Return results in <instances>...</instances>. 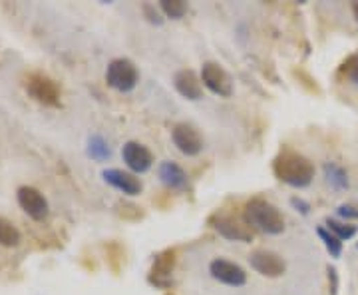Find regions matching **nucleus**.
Listing matches in <instances>:
<instances>
[{"label": "nucleus", "instance_id": "nucleus-24", "mask_svg": "<svg viewBox=\"0 0 358 295\" xmlns=\"http://www.w3.org/2000/svg\"><path fill=\"white\" fill-rule=\"evenodd\" d=\"M338 216L343 219H358V207L352 204H343L338 207Z\"/></svg>", "mask_w": 358, "mask_h": 295}, {"label": "nucleus", "instance_id": "nucleus-1", "mask_svg": "<svg viewBox=\"0 0 358 295\" xmlns=\"http://www.w3.org/2000/svg\"><path fill=\"white\" fill-rule=\"evenodd\" d=\"M273 174L277 180L291 188H307L315 178V166L303 154L291 148H281L273 160Z\"/></svg>", "mask_w": 358, "mask_h": 295}, {"label": "nucleus", "instance_id": "nucleus-17", "mask_svg": "<svg viewBox=\"0 0 358 295\" xmlns=\"http://www.w3.org/2000/svg\"><path fill=\"white\" fill-rule=\"evenodd\" d=\"M20 244V231L16 230L13 221L0 218V245L4 247H16Z\"/></svg>", "mask_w": 358, "mask_h": 295}, {"label": "nucleus", "instance_id": "nucleus-10", "mask_svg": "<svg viewBox=\"0 0 358 295\" xmlns=\"http://www.w3.org/2000/svg\"><path fill=\"white\" fill-rule=\"evenodd\" d=\"M16 200H18V205L24 210L26 214L32 219H36V221H40V219H44L48 216V202H46L44 193L38 192V190L32 188V186H22V188H18Z\"/></svg>", "mask_w": 358, "mask_h": 295}, {"label": "nucleus", "instance_id": "nucleus-11", "mask_svg": "<svg viewBox=\"0 0 358 295\" xmlns=\"http://www.w3.org/2000/svg\"><path fill=\"white\" fill-rule=\"evenodd\" d=\"M122 158L131 174H145L154 164V154L140 142H126L122 148Z\"/></svg>", "mask_w": 358, "mask_h": 295}, {"label": "nucleus", "instance_id": "nucleus-22", "mask_svg": "<svg viewBox=\"0 0 358 295\" xmlns=\"http://www.w3.org/2000/svg\"><path fill=\"white\" fill-rule=\"evenodd\" d=\"M341 74L358 86V54H350L341 66Z\"/></svg>", "mask_w": 358, "mask_h": 295}, {"label": "nucleus", "instance_id": "nucleus-9", "mask_svg": "<svg viewBox=\"0 0 358 295\" xmlns=\"http://www.w3.org/2000/svg\"><path fill=\"white\" fill-rule=\"evenodd\" d=\"M249 263H251V268L257 273H261L263 277H271V280L281 277L285 270H287L285 259L279 254L268 252V249H257V252H253L249 256Z\"/></svg>", "mask_w": 358, "mask_h": 295}, {"label": "nucleus", "instance_id": "nucleus-18", "mask_svg": "<svg viewBox=\"0 0 358 295\" xmlns=\"http://www.w3.org/2000/svg\"><path fill=\"white\" fill-rule=\"evenodd\" d=\"M324 176H327V181L333 186L334 190H346L348 188V176L346 172L341 166L336 164H324Z\"/></svg>", "mask_w": 358, "mask_h": 295}, {"label": "nucleus", "instance_id": "nucleus-15", "mask_svg": "<svg viewBox=\"0 0 358 295\" xmlns=\"http://www.w3.org/2000/svg\"><path fill=\"white\" fill-rule=\"evenodd\" d=\"M159 180L164 186H167L169 190H185L187 188V174L183 172V167L178 166L176 162H162L157 167Z\"/></svg>", "mask_w": 358, "mask_h": 295}, {"label": "nucleus", "instance_id": "nucleus-5", "mask_svg": "<svg viewBox=\"0 0 358 295\" xmlns=\"http://www.w3.org/2000/svg\"><path fill=\"white\" fill-rule=\"evenodd\" d=\"M171 140H173L176 148H178L181 154L189 156V158L201 154V150H203L205 146L203 136L199 134V130L192 126V124H185V122L173 126V130H171Z\"/></svg>", "mask_w": 358, "mask_h": 295}, {"label": "nucleus", "instance_id": "nucleus-2", "mask_svg": "<svg viewBox=\"0 0 358 295\" xmlns=\"http://www.w3.org/2000/svg\"><path fill=\"white\" fill-rule=\"evenodd\" d=\"M243 221L251 230L261 231L265 235H279L285 231V218L277 205L265 198H253L243 207Z\"/></svg>", "mask_w": 358, "mask_h": 295}, {"label": "nucleus", "instance_id": "nucleus-7", "mask_svg": "<svg viewBox=\"0 0 358 295\" xmlns=\"http://www.w3.org/2000/svg\"><path fill=\"white\" fill-rule=\"evenodd\" d=\"M209 273L215 282L229 285V287H241L247 283V273L243 268L235 261L223 259V257H217L209 263Z\"/></svg>", "mask_w": 358, "mask_h": 295}, {"label": "nucleus", "instance_id": "nucleus-25", "mask_svg": "<svg viewBox=\"0 0 358 295\" xmlns=\"http://www.w3.org/2000/svg\"><path fill=\"white\" fill-rule=\"evenodd\" d=\"M291 205H293L296 212H301L303 216H308V212H310V205H308L303 198H293V200H291Z\"/></svg>", "mask_w": 358, "mask_h": 295}, {"label": "nucleus", "instance_id": "nucleus-19", "mask_svg": "<svg viewBox=\"0 0 358 295\" xmlns=\"http://www.w3.org/2000/svg\"><path fill=\"white\" fill-rule=\"evenodd\" d=\"M159 11H162V14L166 18L179 20L187 13V2H183V0H162L159 2Z\"/></svg>", "mask_w": 358, "mask_h": 295}, {"label": "nucleus", "instance_id": "nucleus-8", "mask_svg": "<svg viewBox=\"0 0 358 295\" xmlns=\"http://www.w3.org/2000/svg\"><path fill=\"white\" fill-rule=\"evenodd\" d=\"M211 226H213V230L217 231L219 235H223L225 240H231V242L249 244L255 238L253 230L245 221H239L233 216H215V218H211Z\"/></svg>", "mask_w": 358, "mask_h": 295}, {"label": "nucleus", "instance_id": "nucleus-16", "mask_svg": "<svg viewBox=\"0 0 358 295\" xmlns=\"http://www.w3.org/2000/svg\"><path fill=\"white\" fill-rule=\"evenodd\" d=\"M88 156L92 160H96V162H106L110 156H112V150H110V146H108V142L103 140L102 136H92L88 140Z\"/></svg>", "mask_w": 358, "mask_h": 295}, {"label": "nucleus", "instance_id": "nucleus-21", "mask_svg": "<svg viewBox=\"0 0 358 295\" xmlns=\"http://www.w3.org/2000/svg\"><path fill=\"white\" fill-rule=\"evenodd\" d=\"M317 233H319V238L322 240L324 247H327V252L333 257H341V254H343V242L329 230H324V228H319Z\"/></svg>", "mask_w": 358, "mask_h": 295}, {"label": "nucleus", "instance_id": "nucleus-12", "mask_svg": "<svg viewBox=\"0 0 358 295\" xmlns=\"http://www.w3.org/2000/svg\"><path fill=\"white\" fill-rule=\"evenodd\" d=\"M102 178L106 184H110L112 188H115L117 192H122L124 195H140L143 186H141L140 178H136V174L131 172H124V170H117V167H110V170H103Z\"/></svg>", "mask_w": 358, "mask_h": 295}, {"label": "nucleus", "instance_id": "nucleus-4", "mask_svg": "<svg viewBox=\"0 0 358 295\" xmlns=\"http://www.w3.org/2000/svg\"><path fill=\"white\" fill-rule=\"evenodd\" d=\"M26 92L42 106L48 108H58L60 106V88L50 76L42 74V72H32L24 80Z\"/></svg>", "mask_w": 358, "mask_h": 295}, {"label": "nucleus", "instance_id": "nucleus-20", "mask_svg": "<svg viewBox=\"0 0 358 295\" xmlns=\"http://www.w3.org/2000/svg\"><path fill=\"white\" fill-rule=\"evenodd\" d=\"M327 230L331 231L333 235H336L341 242L343 240H350L357 235V226H348L345 221H338V219H327Z\"/></svg>", "mask_w": 358, "mask_h": 295}, {"label": "nucleus", "instance_id": "nucleus-23", "mask_svg": "<svg viewBox=\"0 0 358 295\" xmlns=\"http://www.w3.org/2000/svg\"><path fill=\"white\" fill-rule=\"evenodd\" d=\"M143 14H145V18H148L152 25H164V18H162V14L155 11L154 4H143Z\"/></svg>", "mask_w": 358, "mask_h": 295}, {"label": "nucleus", "instance_id": "nucleus-6", "mask_svg": "<svg viewBox=\"0 0 358 295\" xmlns=\"http://www.w3.org/2000/svg\"><path fill=\"white\" fill-rule=\"evenodd\" d=\"M201 82L209 92H213L215 96L221 98H229L233 94V82L227 70L217 62H205L201 68Z\"/></svg>", "mask_w": 358, "mask_h": 295}, {"label": "nucleus", "instance_id": "nucleus-14", "mask_svg": "<svg viewBox=\"0 0 358 295\" xmlns=\"http://www.w3.org/2000/svg\"><path fill=\"white\" fill-rule=\"evenodd\" d=\"M173 86L176 90L187 98V100H199L203 96V84H201V78L197 76L193 70L185 68V70H179L178 74L173 76Z\"/></svg>", "mask_w": 358, "mask_h": 295}, {"label": "nucleus", "instance_id": "nucleus-3", "mask_svg": "<svg viewBox=\"0 0 358 295\" xmlns=\"http://www.w3.org/2000/svg\"><path fill=\"white\" fill-rule=\"evenodd\" d=\"M138 80H140L138 68L128 58H115L108 64L106 82L110 88L122 92V94H128L138 86Z\"/></svg>", "mask_w": 358, "mask_h": 295}, {"label": "nucleus", "instance_id": "nucleus-13", "mask_svg": "<svg viewBox=\"0 0 358 295\" xmlns=\"http://www.w3.org/2000/svg\"><path fill=\"white\" fill-rule=\"evenodd\" d=\"M176 257L178 252L176 249H166L159 256L155 257L154 268L150 271V282L154 283L155 287L167 289L171 285V275H173V268H176Z\"/></svg>", "mask_w": 358, "mask_h": 295}, {"label": "nucleus", "instance_id": "nucleus-26", "mask_svg": "<svg viewBox=\"0 0 358 295\" xmlns=\"http://www.w3.org/2000/svg\"><path fill=\"white\" fill-rule=\"evenodd\" d=\"M352 13H355V16H357V20H358V2L352 4Z\"/></svg>", "mask_w": 358, "mask_h": 295}]
</instances>
